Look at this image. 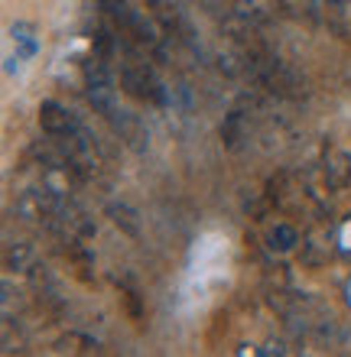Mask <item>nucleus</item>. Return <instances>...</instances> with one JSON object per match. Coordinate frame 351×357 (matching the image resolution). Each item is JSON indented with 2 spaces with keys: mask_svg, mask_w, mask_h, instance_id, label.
<instances>
[{
  "mask_svg": "<svg viewBox=\"0 0 351 357\" xmlns=\"http://www.w3.org/2000/svg\"><path fill=\"white\" fill-rule=\"evenodd\" d=\"M247 72L254 75L257 85L267 88L276 98H296L299 94V75L274 52H264V49L247 52Z\"/></svg>",
  "mask_w": 351,
  "mask_h": 357,
  "instance_id": "nucleus-1",
  "label": "nucleus"
},
{
  "mask_svg": "<svg viewBox=\"0 0 351 357\" xmlns=\"http://www.w3.org/2000/svg\"><path fill=\"white\" fill-rule=\"evenodd\" d=\"M121 88L137 101L147 104H166L170 94L166 85L160 82V75L153 72V66L147 62V52H127V59L121 62Z\"/></svg>",
  "mask_w": 351,
  "mask_h": 357,
  "instance_id": "nucleus-2",
  "label": "nucleus"
},
{
  "mask_svg": "<svg viewBox=\"0 0 351 357\" xmlns=\"http://www.w3.org/2000/svg\"><path fill=\"white\" fill-rule=\"evenodd\" d=\"M39 127H43L46 137H75V133L85 130L75 114L59 101H43L39 104Z\"/></svg>",
  "mask_w": 351,
  "mask_h": 357,
  "instance_id": "nucleus-3",
  "label": "nucleus"
},
{
  "mask_svg": "<svg viewBox=\"0 0 351 357\" xmlns=\"http://www.w3.org/2000/svg\"><path fill=\"white\" fill-rule=\"evenodd\" d=\"M322 172H325V185L342 192L351 185V153L348 150H329L322 160Z\"/></svg>",
  "mask_w": 351,
  "mask_h": 357,
  "instance_id": "nucleus-4",
  "label": "nucleus"
},
{
  "mask_svg": "<svg viewBox=\"0 0 351 357\" xmlns=\"http://www.w3.org/2000/svg\"><path fill=\"white\" fill-rule=\"evenodd\" d=\"M251 133H254V127H251V117H247V111H231L228 117H225V123H221V143L228 146V150H244L247 140H251Z\"/></svg>",
  "mask_w": 351,
  "mask_h": 357,
  "instance_id": "nucleus-5",
  "label": "nucleus"
},
{
  "mask_svg": "<svg viewBox=\"0 0 351 357\" xmlns=\"http://www.w3.org/2000/svg\"><path fill=\"white\" fill-rule=\"evenodd\" d=\"M3 266L7 270H33L36 266V250H33V244L29 241H13V237H7L3 241Z\"/></svg>",
  "mask_w": 351,
  "mask_h": 357,
  "instance_id": "nucleus-6",
  "label": "nucleus"
},
{
  "mask_svg": "<svg viewBox=\"0 0 351 357\" xmlns=\"http://www.w3.org/2000/svg\"><path fill=\"white\" fill-rule=\"evenodd\" d=\"M296 244H299V234H296L293 225H276V227H270V234H267V247H270L274 254H290Z\"/></svg>",
  "mask_w": 351,
  "mask_h": 357,
  "instance_id": "nucleus-7",
  "label": "nucleus"
},
{
  "mask_svg": "<svg viewBox=\"0 0 351 357\" xmlns=\"http://www.w3.org/2000/svg\"><path fill=\"white\" fill-rule=\"evenodd\" d=\"M280 7L296 20H306V23H315L319 20V3L315 0H280Z\"/></svg>",
  "mask_w": 351,
  "mask_h": 357,
  "instance_id": "nucleus-8",
  "label": "nucleus"
},
{
  "mask_svg": "<svg viewBox=\"0 0 351 357\" xmlns=\"http://www.w3.org/2000/svg\"><path fill=\"white\" fill-rule=\"evenodd\" d=\"M107 211H111V218H114L117 225L124 227V231H127V234H140V225H137V215H133L130 208H124V205H111L107 208Z\"/></svg>",
  "mask_w": 351,
  "mask_h": 357,
  "instance_id": "nucleus-9",
  "label": "nucleus"
},
{
  "mask_svg": "<svg viewBox=\"0 0 351 357\" xmlns=\"http://www.w3.org/2000/svg\"><path fill=\"white\" fill-rule=\"evenodd\" d=\"M91 46H95V56L98 59H111V56H114V39H111V33H105V29H98V33H95V43H91Z\"/></svg>",
  "mask_w": 351,
  "mask_h": 357,
  "instance_id": "nucleus-10",
  "label": "nucleus"
}]
</instances>
